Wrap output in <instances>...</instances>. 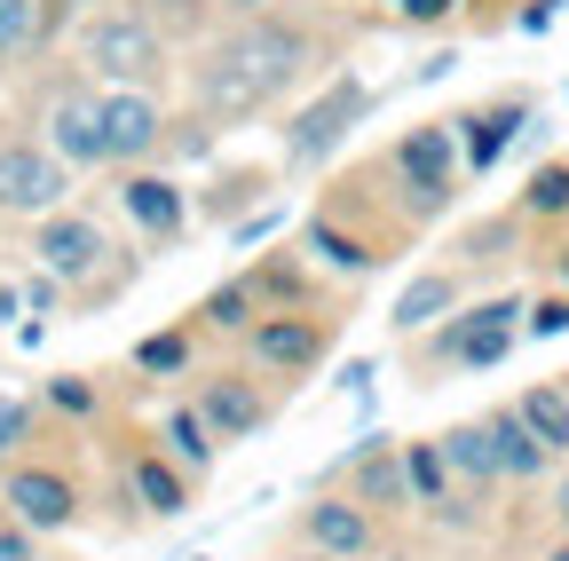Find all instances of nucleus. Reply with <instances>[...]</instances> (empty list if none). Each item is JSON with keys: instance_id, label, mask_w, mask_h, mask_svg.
<instances>
[{"instance_id": "nucleus-1", "label": "nucleus", "mask_w": 569, "mask_h": 561, "mask_svg": "<svg viewBox=\"0 0 569 561\" xmlns=\"http://www.w3.org/2000/svg\"><path fill=\"white\" fill-rule=\"evenodd\" d=\"M309 63H317L309 24L277 17V9L269 17H238L198 63V111L206 119H253L261 103H277L284 88H293Z\"/></svg>"}, {"instance_id": "nucleus-2", "label": "nucleus", "mask_w": 569, "mask_h": 561, "mask_svg": "<svg viewBox=\"0 0 569 561\" xmlns=\"http://www.w3.org/2000/svg\"><path fill=\"white\" fill-rule=\"evenodd\" d=\"M522 293H490V301H459L436 332H427V364L436 372H498L522 348Z\"/></svg>"}, {"instance_id": "nucleus-3", "label": "nucleus", "mask_w": 569, "mask_h": 561, "mask_svg": "<svg viewBox=\"0 0 569 561\" xmlns=\"http://www.w3.org/2000/svg\"><path fill=\"white\" fill-rule=\"evenodd\" d=\"M388 182L403 190V214H411V222H436L443 206L459 198V182H467V159H459V127H451V119L403 127L396 143H388Z\"/></svg>"}, {"instance_id": "nucleus-4", "label": "nucleus", "mask_w": 569, "mask_h": 561, "mask_svg": "<svg viewBox=\"0 0 569 561\" xmlns=\"http://www.w3.org/2000/svg\"><path fill=\"white\" fill-rule=\"evenodd\" d=\"M80 63L103 88H151L167 72V32H159L151 9H103L80 32Z\"/></svg>"}, {"instance_id": "nucleus-5", "label": "nucleus", "mask_w": 569, "mask_h": 561, "mask_svg": "<svg viewBox=\"0 0 569 561\" xmlns=\"http://www.w3.org/2000/svg\"><path fill=\"white\" fill-rule=\"evenodd\" d=\"M63 198H71V167L32 134H0V214L48 222V214H63Z\"/></svg>"}, {"instance_id": "nucleus-6", "label": "nucleus", "mask_w": 569, "mask_h": 561, "mask_svg": "<svg viewBox=\"0 0 569 561\" xmlns=\"http://www.w3.org/2000/svg\"><path fill=\"white\" fill-rule=\"evenodd\" d=\"M332 348V317H309V309H261L246 324V357L269 372V380H309Z\"/></svg>"}, {"instance_id": "nucleus-7", "label": "nucleus", "mask_w": 569, "mask_h": 561, "mask_svg": "<svg viewBox=\"0 0 569 561\" xmlns=\"http://www.w3.org/2000/svg\"><path fill=\"white\" fill-rule=\"evenodd\" d=\"M365 119H372V88L356 80V72H340L317 103H301V119H293V127H284V159H293V167H325V159L348 143V134L365 127Z\"/></svg>"}, {"instance_id": "nucleus-8", "label": "nucleus", "mask_w": 569, "mask_h": 561, "mask_svg": "<svg viewBox=\"0 0 569 561\" xmlns=\"http://www.w3.org/2000/svg\"><path fill=\"white\" fill-rule=\"evenodd\" d=\"M96 127H103V167H151L167 143V111L151 88H103L96 96Z\"/></svg>"}, {"instance_id": "nucleus-9", "label": "nucleus", "mask_w": 569, "mask_h": 561, "mask_svg": "<svg viewBox=\"0 0 569 561\" xmlns=\"http://www.w3.org/2000/svg\"><path fill=\"white\" fill-rule=\"evenodd\" d=\"M0 507H9L32 538H56V530L80 522V482H71L63 467H32V459H17L9 474H0Z\"/></svg>"}, {"instance_id": "nucleus-10", "label": "nucleus", "mask_w": 569, "mask_h": 561, "mask_svg": "<svg viewBox=\"0 0 569 561\" xmlns=\"http://www.w3.org/2000/svg\"><path fill=\"white\" fill-rule=\"evenodd\" d=\"M301 545H317L332 561H372L380 553V514L356 507L348 490H317V499L301 507Z\"/></svg>"}, {"instance_id": "nucleus-11", "label": "nucleus", "mask_w": 569, "mask_h": 561, "mask_svg": "<svg viewBox=\"0 0 569 561\" xmlns=\"http://www.w3.org/2000/svg\"><path fill=\"white\" fill-rule=\"evenodd\" d=\"M32 261L56 277V285H88V277H103V261H111V238L88 214H48L40 238H32Z\"/></svg>"}, {"instance_id": "nucleus-12", "label": "nucleus", "mask_w": 569, "mask_h": 561, "mask_svg": "<svg viewBox=\"0 0 569 561\" xmlns=\"http://www.w3.org/2000/svg\"><path fill=\"white\" fill-rule=\"evenodd\" d=\"M451 127H459V159H467V174H490L498 159L515 151V134H530V96H490V103L459 111Z\"/></svg>"}, {"instance_id": "nucleus-13", "label": "nucleus", "mask_w": 569, "mask_h": 561, "mask_svg": "<svg viewBox=\"0 0 569 561\" xmlns=\"http://www.w3.org/2000/svg\"><path fill=\"white\" fill-rule=\"evenodd\" d=\"M190 403H198V419L213 428V443H246V435H261L269 411H277V403H269L253 380H238V372H206Z\"/></svg>"}, {"instance_id": "nucleus-14", "label": "nucleus", "mask_w": 569, "mask_h": 561, "mask_svg": "<svg viewBox=\"0 0 569 561\" xmlns=\"http://www.w3.org/2000/svg\"><path fill=\"white\" fill-rule=\"evenodd\" d=\"M348 499L356 507H372V514H411V482H403V443H388V435H365L348 451Z\"/></svg>"}, {"instance_id": "nucleus-15", "label": "nucleus", "mask_w": 569, "mask_h": 561, "mask_svg": "<svg viewBox=\"0 0 569 561\" xmlns=\"http://www.w3.org/2000/svg\"><path fill=\"white\" fill-rule=\"evenodd\" d=\"M119 214L142 230V238H182V222H190V198H182V182L174 174H151V167H127V182H119Z\"/></svg>"}, {"instance_id": "nucleus-16", "label": "nucleus", "mask_w": 569, "mask_h": 561, "mask_svg": "<svg viewBox=\"0 0 569 561\" xmlns=\"http://www.w3.org/2000/svg\"><path fill=\"white\" fill-rule=\"evenodd\" d=\"M482 443H490V459H498V474H507L515 490H530V482H553V451L515 419V403H498V411H482Z\"/></svg>"}, {"instance_id": "nucleus-17", "label": "nucleus", "mask_w": 569, "mask_h": 561, "mask_svg": "<svg viewBox=\"0 0 569 561\" xmlns=\"http://www.w3.org/2000/svg\"><path fill=\"white\" fill-rule=\"evenodd\" d=\"M190 474L167 459V451H134L127 459V499L142 507V514H151V522H174V514H190Z\"/></svg>"}, {"instance_id": "nucleus-18", "label": "nucleus", "mask_w": 569, "mask_h": 561, "mask_svg": "<svg viewBox=\"0 0 569 561\" xmlns=\"http://www.w3.org/2000/svg\"><path fill=\"white\" fill-rule=\"evenodd\" d=\"M467 301V285H459V269H419L411 285L396 293V309H388V324L403 332V340H419V332H436L451 309Z\"/></svg>"}, {"instance_id": "nucleus-19", "label": "nucleus", "mask_w": 569, "mask_h": 561, "mask_svg": "<svg viewBox=\"0 0 569 561\" xmlns=\"http://www.w3.org/2000/svg\"><path fill=\"white\" fill-rule=\"evenodd\" d=\"M48 151L63 167H103V127H96V96H56L48 103Z\"/></svg>"}, {"instance_id": "nucleus-20", "label": "nucleus", "mask_w": 569, "mask_h": 561, "mask_svg": "<svg viewBox=\"0 0 569 561\" xmlns=\"http://www.w3.org/2000/svg\"><path fill=\"white\" fill-rule=\"evenodd\" d=\"M436 443H443L451 482L467 490V499H490V490H507V474H498V459H490V443H482V419H459V428H443Z\"/></svg>"}, {"instance_id": "nucleus-21", "label": "nucleus", "mask_w": 569, "mask_h": 561, "mask_svg": "<svg viewBox=\"0 0 569 561\" xmlns=\"http://www.w3.org/2000/svg\"><path fill=\"white\" fill-rule=\"evenodd\" d=\"M515 222H530V230H561V222H569V151H561V159H538V167L522 174Z\"/></svg>"}, {"instance_id": "nucleus-22", "label": "nucleus", "mask_w": 569, "mask_h": 561, "mask_svg": "<svg viewBox=\"0 0 569 561\" xmlns=\"http://www.w3.org/2000/svg\"><path fill=\"white\" fill-rule=\"evenodd\" d=\"M159 451H167L190 482H206V474H213V459H222V443H213V428L198 419V403H174V411L159 419Z\"/></svg>"}, {"instance_id": "nucleus-23", "label": "nucleus", "mask_w": 569, "mask_h": 561, "mask_svg": "<svg viewBox=\"0 0 569 561\" xmlns=\"http://www.w3.org/2000/svg\"><path fill=\"white\" fill-rule=\"evenodd\" d=\"M515 419L569 467V380H530V388L515 395Z\"/></svg>"}, {"instance_id": "nucleus-24", "label": "nucleus", "mask_w": 569, "mask_h": 561, "mask_svg": "<svg viewBox=\"0 0 569 561\" xmlns=\"http://www.w3.org/2000/svg\"><path fill=\"white\" fill-rule=\"evenodd\" d=\"M301 246H309L332 277H372V269H380V246H372V238H356V230H340L332 214H309Z\"/></svg>"}, {"instance_id": "nucleus-25", "label": "nucleus", "mask_w": 569, "mask_h": 561, "mask_svg": "<svg viewBox=\"0 0 569 561\" xmlns=\"http://www.w3.org/2000/svg\"><path fill=\"white\" fill-rule=\"evenodd\" d=\"M261 317V293H253V277H222L206 301H198V324L206 332H246Z\"/></svg>"}, {"instance_id": "nucleus-26", "label": "nucleus", "mask_w": 569, "mask_h": 561, "mask_svg": "<svg viewBox=\"0 0 569 561\" xmlns=\"http://www.w3.org/2000/svg\"><path fill=\"white\" fill-rule=\"evenodd\" d=\"M190 357H198V332L190 324H167V332H142L134 340V372H151V380L190 372Z\"/></svg>"}, {"instance_id": "nucleus-27", "label": "nucleus", "mask_w": 569, "mask_h": 561, "mask_svg": "<svg viewBox=\"0 0 569 561\" xmlns=\"http://www.w3.org/2000/svg\"><path fill=\"white\" fill-rule=\"evenodd\" d=\"M246 277H253L261 309H309V277H301L293 261H261V269H246Z\"/></svg>"}, {"instance_id": "nucleus-28", "label": "nucleus", "mask_w": 569, "mask_h": 561, "mask_svg": "<svg viewBox=\"0 0 569 561\" xmlns=\"http://www.w3.org/2000/svg\"><path fill=\"white\" fill-rule=\"evenodd\" d=\"M32 419H40V411H32L24 395H0V467H17V451L32 443Z\"/></svg>"}, {"instance_id": "nucleus-29", "label": "nucleus", "mask_w": 569, "mask_h": 561, "mask_svg": "<svg viewBox=\"0 0 569 561\" xmlns=\"http://www.w3.org/2000/svg\"><path fill=\"white\" fill-rule=\"evenodd\" d=\"M32 24H40V0H0V63L32 48Z\"/></svg>"}, {"instance_id": "nucleus-30", "label": "nucleus", "mask_w": 569, "mask_h": 561, "mask_svg": "<svg viewBox=\"0 0 569 561\" xmlns=\"http://www.w3.org/2000/svg\"><path fill=\"white\" fill-rule=\"evenodd\" d=\"M553 332H569V285L530 301V317H522V340H553Z\"/></svg>"}, {"instance_id": "nucleus-31", "label": "nucleus", "mask_w": 569, "mask_h": 561, "mask_svg": "<svg viewBox=\"0 0 569 561\" xmlns=\"http://www.w3.org/2000/svg\"><path fill=\"white\" fill-rule=\"evenodd\" d=\"M17 293H24V309H32V317H56V309H63V285H56L48 269H32V277H24Z\"/></svg>"}, {"instance_id": "nucleus-32", "label": "nucleus", "mask_w": 569, "mask_h": 561, "mask_svg": "<svg viewBox=\"0 0 569 561\" xmlns=\"http://www.w3.org/2000/svg\"><path fill=\"white\" fill-rule=\"evenodd\" d=\"M48 403H56V411H96V388H88L80 372H63V380H48Z\"/></svg>"}, {"instance_id": "nucleus-33", "label": "nucleus", "mask_w": 569, "mask_h": 561, "mask_svg": "<svg viewBox=\"0 0 569 561\" xmlns=\"http://www.w3.org/2000/svg\"><path fill=\"white\" fill-rule=\"evenodd\" d=\"M0 561H40V538L9 514V522H0Z\"/></svg>"}, {"instance_id": "nucleus-34", "label": "nucleus", "mask_w": 569, "mask_h": 561, "mask_svg": "<svg viewBox=\"0 0 569 561\" xmlns=\"http://www.w3.org/2000/svg\"><path fill=\"white\" fill-rule=\"evenodd\" d=\"M396 17H403V24H451L459 0H396Z\"/></svg>"}, {"instance_id": "nucleus-35", "label": "nucleus", "mask_w": 569, "mask_h": 561, "mask_svg": "<svg viewBox=\"0 0 569 561\" xmlns=\"http://www.w3.org/2000/svg\"><path fill=\"white\" fill-rule=\"evenodd\" d=\"M546 507H553V530L569 538V467H553V490H546Z\"/></svg>"}, {"instance_id": "nucleus-36", "label": "nucleus", "mask_w": 569, "mask_h": 561, "mask_svg": "<svg viewBox=\"0 0 569 561\" xmlns=\"http://www.w3.org/2000/svg\"><path fill=\"white\" fill-rule=\"evenodd\" d=\"M561 17V0H530V9H522V32H546Z\"/></svg>"}, {"instance_id": "nucleus-37", "label": "nucleus", "mask_w": 569, "mask_h": 561, "mask_svg": "<svg viewBox=\"0 0 569 561\" xmlns=\"http://www.w3.org/2000/svg\"><path fill=\"white\" fill-rule=\"evenodd\" d=\"M213 9H222V17H269L277 0H213Z\"/></svg>"}, {"instance_id": "nucleus-38", "label": "nucleus", "mask_w": 569, "mask_h": 561, "mask_svg": "<svg viewBox=\"0 0 569 561\" xmlns=\"http://www.w3.org/2000/svg\"><path fill=\"white\" fill-rule=\"evenodd\" d=\"M17 309H24V293H17V285H0V324H9Z\"/></svg>"}, {"instance_id": "nucleus-39", "label": "nucleus", "mask_w": 569, "mask_h": 561, "mask_svg": "<svg viewBox=\"0 0 569 561\" xmlns=\"http://www.w3.org/2000/svg\"><path fill=\"white\" fill-rule=\"evenodd\" d=\"M538 561H569V538H561V530H553V538H546V553H538Z\"/></svg>"}, {"instance_id": "nucleus-40", "label": "nucleus", "mask_w": 569, "mask_h": 561, "mask_svg": "<svg viewBox=\"0 0 569 561\" xmlns=\"http://www.w3.org/2000/svg\"><path fill=\"white\" fill-rule=\"evenodd\" d=\"M553 277H561V285H569V246H561V261H553Z\"/></svg>"}, {"instance_id": "nucleus-41", "label": "nucleus", "mask_w": 569, "mask_h": 561, "mask_svg": "<svg viewBox=\"0 0 569 561\" xmlns=\"http://www.w3.org/2000/svg\"><path fill=\"white\" fill-rule=\"evenodd\" d=\"M293 561H332V553H317V545H301V553H293Z\"/></svg>"}, {"instance_id": "nucleus-42", "label": "nucleus", "mask_w": 569, "mask_h": 561, "mask_svg": "<svg viewBox=\"0 0 569 561\" xmlns=\"http://www.w3.org/2000/svg\"><path fill=\"white\" fill-rule=\"evenodd\" d=\"M561 380H569V372H561Z\"/></svg>"}]
</instances>
